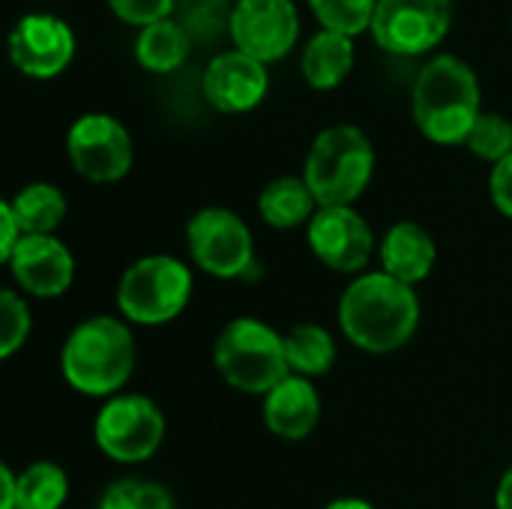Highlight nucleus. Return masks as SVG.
<instances>
[{"label": "nucleus", "instance_id": "f257e3e1", "mask_svg": "<svg viewBox=\"0 0 512 509\" xmlns=\"http://www.w3.org/2000/svg\"><path fill=\"white\" fill-rule=\"evenodd\" d=\"M345 336L372 354H390L411 342L420 324V300L411 285L381 273H366L348 285L339 303Z\"/></svg>", "mask_w": 512, "mask_h": 509}, {"label": "nucleus", "instance_id": "f03ea898", "mask_svg": "<svg viewBox=\"0 0 512 509\" xmlns=\"http://www.w3.org/2000/svg\"><path fill=\"white\" fill-rule=\"evenodd\" d=\"M60 369L66 384L84 396L117 393L135 369L132 330L111 315L81 321L63 342Z\"/></svg>", "mask_w": 512, "mask_h": 509}, {"label": "nucleus", "instance_id": "7ed1b4c3", "mask_svg": "<svg viewBox=\"0 0 512 509\" xmlns=\"http://www.w3.org/2000/svg\"><path fill=\"white\" fill-rule=\"evenodd\" d=\"M480 117L477 75L456 57L426 63L414 84V120L429 141L459 144L468 141Z\"/></svg>", "mask_w": 512, "mask_h": 509}, {"label": "nucleus", "instance_id": "20e7f679", "mask_svg": "<svg viewBox=\"0 0 512 509\" xmlns=\"http://www.w3.org/2000/svg\"><path fill=\"white\" fill-rule=\"evenodd\" d=\"M372 168L375 153L369 138L357 126H330L315 138L303 180L318 207H351L369 186Z\"/></svg>", "mask_w": 512, "mask_h": 509}, {"label": "nucleus", "instance_id": "39448f33", "mask_svg": "<svg viewBox=\"0 0 512 509\" xmlns=\"http://www.w3.org/2000/svg\"><path fill=\"white\" fill-rule=\"evenodd\" d=\"M213 363L234 390L252 396H267L291 375L285 336L255 318H237L219 333Z\"/></svg>", "mask_w": 512, "mask_h": 509}, {"label": "nucleus", "instance_id": "423d86ee", "mask_svg": "<svg viewBox=\"0 0 512 509\" xmlns=\"http://www.w3.org/2000/svg\"><path fill=\"white\" fill-rule=\"evenodd\" d=\"M192 297V273L183 261L168 255H147L135 261L120 285L117 306L120 312L144 327L174 321Z\"/></svg>", "mask_w": 512, "mask_h": 509}, {"label": "nucleus", "instance_id": "0eeeda50", "mask_svg": "<svg viewBox=\"0 0 512 509\" xmlns=\"http://www.w3.org/2000/svg\"><path fill=\"white\" fill-rule=\"evenodd\" d=\"M186 243L192 261L210 276L255 279L261 273L246 222L225 207H207L195 213L186 228Z\"/></svg>", "mask_w": 512, "mask_h": 509}, {"label": "nucleus", "instance_id": "6e6552de", "mask_svg": "<svg viewBox=\"0 0 512 509\" xmlns=\"http://www.w3.org/2000/svg\"><path fill=\"white\" fill-rule=\"evenodd\" d=\"M165 438V417L147 396H114L96 417L99 450L123 465L150 459Z\"/></svg>", "mask_w": 512, "mask_h": 509}, {"label": "nucleus", "instance_id": "1a4fd4ad", "mask_svg": "<svg viewBox=\"0 0 512 509\" xmlns=\"http://www.w3.org/2000/svg\"><path fill=\"white\" fill-rule=\"evenodd\" d=\"M453 21V0H378L372 33L390 54H423L435 48Z\"/></svg>", "mask_w": 512, "mask_h": 509}, {"label": "nucleus", "instance_id": "9d476101", "mask_svg": "<svg viewBox=\"0 0 512 509\" xmlns=\"http://www.w3.org/2000/svg\"><path fill=\"white\" fill-rule=\"evenodd\" d=\"M69 159L84 180L114 183L132 165V141L120 120L108 114H84L72 123L66 138Z\"/></svg>", "mask_w": 512, "mask_h": 509}, {"label": "nucleus", "instance_id": "9b49d317", "mask_svg": "<svg viewBox=\"0 0 512 509\" xmlns=\"http://www.w3.org/2000/svg\"><path fill=\"white\" fill-rule=\"evenodd\" d=\"M300 33L291 0H240L231 12V39L237 51L270 63L288 54Z\"/></svg>", "mask_w": 512, "mask_h": 509}, {"label": "nucleus", "instance_id": "f8f14e48", "mask_svg": "<svg viewBox=\"0 0 512 509\" xmlns=\"http://www.w3.org/2000/svg\"><path fill=\"white\" fill-rule=\"evenodd\" d=\"M309 246L336 273H357L369 264L375 234L354 207H321L309 222Z\"/></svg>", "mask_w": 512, "mask_h": 509}, {"label": "nucleus", "instance_id": "ddd939ff", "mask_svg": "<svg viewBox=\"0 0 512 509\" xmlns=\"http://www.w3.org/2000/svg\"><path fill=\"white\" fill-rule=\"evenodd\" d=\"M9 54L24 75L51 78L72 60L75 36L54 15H27L9 36Z\"/></svg>", "mask_w": 512, "mask_h": 509}, {"label": "nucleus", "instance_id": "4468645a", "mask_svg": "<svg viewBox=\"0 0 512 509\" xmlns=\"http://www.w3.org/2000/svg\"><path fill=\"white\" fill-rule=\"evenodd\" d=\"M6 264L15 282L33 297H60L75 279V258L54 234L24 237Z\"/></svg>", "mask_w": 512, "mask_h": 509}, {"label": "nucleus", "instance_id": "2eb2a0df", "mask_svg": "<svg viewBox=\"0 0 512 509\" xmlns=\"http://www.w3.org/2000/svg\"><path fill=\"white\" fill-rule=\"evenodd\" d=\"M264 93H267L264 63L243 51L219 54L204 72V96L213 108L225 114H240L255 108L264 99Z\"/></svg>", "mask_w": 512, "mask_h": 509}, {"label": "nucleus", "instance_id": "dca6fc26", "mask_svg": "<svg viewBox=\"0 0 512 509\" xmlns=\"http://www.w3.org/2000/svg\"><path fill=\"white\" fill-rule=\"evenodd\" d=\"M321 417V399L315 387L300 378L288 375L279 387L264 396V423L282 441H303L315 432Z\"/></svg>", "mask_w": 512, "mask_h": 509}, {"label": "nucleus", "instance_id": "f3484780", "mask_svg": "<svg viewBox=\"0 0 512 509\" xmlns=\"http://www.w3.org/2000/svg\"><path fill=\"white\" fill-rule=\"evenodd\" d=\"M438 249L432 234L417 225V222H399L387 231L384 243H381V264L384 273L405 282V285H417L423 282L432 267H435Z\"/></svg>", "mask_w": 512, "mask_h": 509}, {"label": "nucleus", "instance_id": "a211bd4d", "mask_svg": "<svg viewBox=\"0 0 512 509\" xmlns=\"http://www.w3.org/2000/svg\"><path fill=\"white\" fill-rule=\"evenodd\" d=\"M351 63H354V42L351 36L336 30H321L318 36L309 39L303 51V75L318 90H330L342 84V78L351 72Z\"/></svg>", "mask_w": 512, "mask_h": 509}, {"label": "nucleus", "instance_id": "6ab92c4d", "mask_svg": "<svg viewBox=\"0 0 512 509\" xmlns=\"http://www.w3.org/2000/svg\"><path fill=\"white\" fill-rule=\"evenodd\" d=\"M315 204L318 201H315L312 189L300 177H279L258 198V210H261L264 222L273 228H297L306 219L312 222Z\"/></svg>", "mask_w": 512, "mask_h": 509}, {"label": "nucleus", "instance_id": "aec40b11", "mask_svg": "<svg viewBox=\"0 0 512 509\" xmlns=\"http://www.w3.org/2000/svg\"><path fill=\"white\" fill-rule=\"evenodd\" d=\"M24 237H48L66 216V198L57 186L51 183H33L24 186L12 201H9Z\"/></svg>", "mask_w": 512, "mask_h": 509}, {"label": "nucleus", "instance_id": "412c9836", "mask_svg": "<svg viewBox=\"0 0 512 509\" xmlns=\"http://www.w3.org/2000/svg\"><path fill=\"white\" fill-rule=\"evenodd\" d=\"M285 354H288L291 372H297L300 378L324 375L336 363L333 336L324 327H318V324H297V327H291L288 336H285Z\"/></svg>", "mask_w": 512, "mask_h": 509}, {"label": "nucleus", "instance_id": "4be33fe9", "mask_svg": "<svg viewBox=\"0 0 512 509\" xmlns=\"http://www.w3.org/2000/svg\"><path fill=\"white\" fill-rule=\"evenodd\" d=\"M138 63L150 72H171L189 54V33L174 21H159L141 30L135 45Z\"/></svg>", "mask_w": 512, "mask_h": 509}, {"label": "nucleus", "instance_id": "5701e85b", "mask_svg": "<svg viewBox=\"0 0 512 509\" xmlns=\"http://www.w3.org/2000/svg\"><path fill=\"white\" fill-rule=\"evenodd\" d=\"M69 495L66 471L54 462H36L18 474L15 509H60Z\"/></svg>", "mask_w": 512, "mask_h": 509}, {"label": "nucleus", "instance_id": "b1692460", "mask_svg": "<svg viewBox=\"0 0 512 509\" xmlns=\"http://www.w3.org/2000/svg\"><path fill=\"white\" fill-rule=\"evenodd\" d=\"M324 30H336L345 36H354L366 27H372L378 0H309Z\"/></svg>", "mask_w": 512, "mask_h": 509}, {"label": "nucleus", "instance_id": "393cba45", "mask_svg": "<svg viewBox=\"0 0 512 509\" xmlns=\"http://www.w3.org/2000/svg\"><path fill=\"white\" fill-rule=\"evenodd\" d=\"M99 509H174L168 489L147 480H117L105 489Z\"/></svg>", "mask_w": 512, "mask_h": 509}, {"label": "nucleus", "instance_id": "a878e982", "mask_svg": "<svg viewBox=\"0 0 512 509\" xmlns=\"http://www.w3.org/2000/svg\"><path fill=\"white\" fill-rule=\"evenodd\" d=\"M465 144L480 159H489L498 165L512 153V123L501 114H480Z\"/></svg>", "mask_w": 512, "mask_h": 509}, {"label": "nucleus", "instance_id": "bb28decb", "mask_svg": "<svg viewBox=\"0 0 512 509\" xmlns=\"http://www.w3.org/2000/svg\"><path fill=\"white\" fill-rule=\"evenodd\" d=\"M30 336V309L15 291H0V357H12Z\"/></svg>", "mask_w": 512, "mask_h": 509}, {"label": "nucleus", "instance_id": "cd10ccee", "mask_svg": "<svg viewBox=\"0 0 512 509\" xmlns=\"http://www.w3.org/2000/svg\"><path fill=\"white\" fill-rule=\"evenodd\" d=\"M108 3L123 21L141 24V27L165 21L174 9V0H108Z\"/></svg>", "mask_w": 512, "mask_h": 509}, {"label": "nucleus", "instance_id": "c85d7f7f", "mask_svg": "<svg viewBox=\"0 0 512 509\" xmlns=\"http://www.w3.org/2000/svg\"><path fill=\"white\" fill-rule=\"evenodd\" d=\"M489 189H492V201H495V207H498L504 216H510L512 219V153L492 168Z\"/></svg>", "mask_w": 512, "mask_h": 509}, {"label": "nucleus", "instance_id": "c756f323", "mask_svg": "<svg viewBox=\"0 0 512 509\" xmlns=\"http://www.w3.org/2000/svg\"><path fill=\"white\" fill-rule=\"evenodd\" d=\"M0 258L3 261H9L12 258V252L18 249V243L24 240V231H21V225H18V219H15V213H12V207H9V201H3L0 204Z\"/></svg>", "mask_w": 512, "mask_h": 509}, {"label": "nucleus", "instance_id": "7c9ffc66", "mask_svg": "<svg viewBox=\"0 0 512 509\" xmlns=\"http://www.w3.org/2000/svg\"><path fill=\"white\" fill-rule=\"evenodd\" d=\"M18 501V474L9 465H0V509H15Z\"/></svg>", "mask_w": 512, "mask_h": 509}, {"label": "nucleus", "instance_id": "2f4dec72", "mask_svg": "<svg viewBox=\"0 0 512 509\" xmlns=\"http://www.w3.org/2000/svg\"><path fill=\"white\" fill-rule=\"evenodd\" d=\"M495 507L512 509V465L507 468V474L501 477V483H498V492H495Z\"/></svg>", "mask_w": 512, "mask_h": 509}, {"label": "nucleus", "instance_id": "473e14b6", "mask_svg": "<svg viewBox=\"0 0 512 509\" xmlns=\"http://www.w3.org/2000/svg\"><path fill=\"white\" fill-rule=\"evenodd\" d=\"M324 509H375L369 501H360V498H339L333 504H327Z\"/></svg>", "mask_w": 512, "mask_h": 509}]
</instances>
